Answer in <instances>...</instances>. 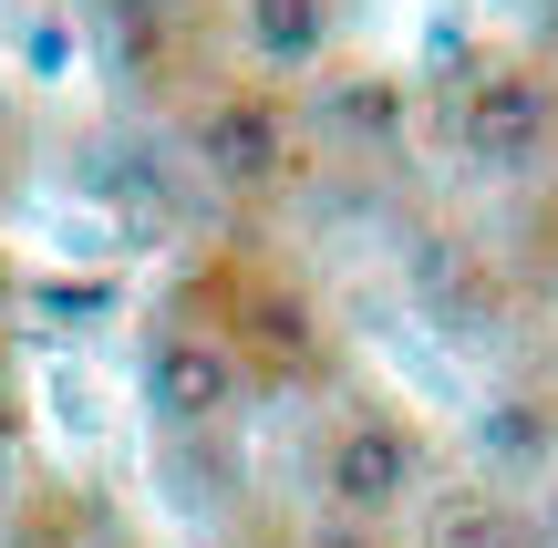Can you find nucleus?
<instances>
[{
	"label": "nucleus",
	"instance_id": "f257e3e1",
	"mask_svg": "<svg viewBox=\"0 0 558 548\" xmlns=\"http://www.w3.org/2000/svg\"><path fill=\"white\" fill-rule=\"evenodd\" d=\"M228 393H239V363H228V342H207V331H166V342L145 352V404H156L166 425H207V414H228Z\"/></svg>",
	"mask_w": 558,
	"mask_h": 548
},
{
	"label": "nucleus",
	"instance_id": "f03ea898",
	"mask_svg": "<svg viewBox=\"0 0 558 548\" xmlns=\"http://www.w3.org/2000/svg\"><path fill=\"white\" fill-rule=\"evenodd\" d=\"M197 156L218 166L228 186H259V176H279V114H269V103H218V114L197 124Z\"/></svg>",
	"mask_w": 558,
	"mask_h": 548
},
{
	"label": "nucleus",
	"instance_id": "7ed1b4c3",
	"mask_svg": "<svg viewBox=\"0 0 558 548\" xmlns=\"http://www.w3.org/2000/svg\"><path fill=\"white\" fill-rule=\"evenodd\" d=\"M403 476H414V446H403L393 425L341 435V455H331V487L352 497V508H393V497H403Z\"/></svg>",
	"mask_w": 558,
	"mask_h": 548
},
{
	"label": "nucleus",
	"instance_id": "20e7f679",
	"mask_svg": "<svg viewBox=\"0 0 558 548\" xmlns=\"http://www.w3.org/2000/svg\"><path fill=\"white\" fill-rule=\"evenodd\" d=\"M259 41H269V62H300V52L320 41L311 0H259Z\"/></svg>",
	"mask_w": 558,
	"mask_h": 548
}]
</instances>
